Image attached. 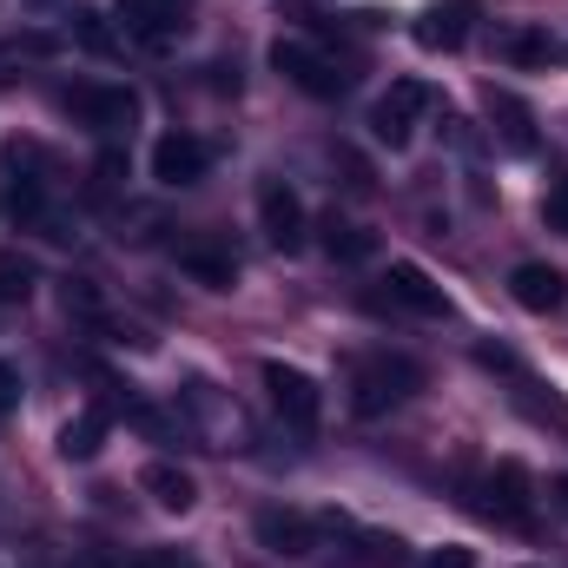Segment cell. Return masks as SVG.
I'll return each instance as SVG.
<instances>
[{"label":"cell","mask_w":568,"mask_h":568,"mask_svg":"<svg viewBox=\"0 0 568 568\" xmlns=\"http://www.w3.org/2000/svg\"><path fill=\"white\" fill-rule=\"evenodd\" d=\"M417 40H424L429 53H456V47L469 40V7L456 0V7H436V13H424V20H417Z\"/></svg>","instance_id":"cell-17"},{"label":"cell","mask_w":568,"mask_h":568,"mask_svg":"<svg viewBox=\"0 0 568 568\" xmlns=\"http://www.w3.org/2000/svg\"><path fill=\"white\" fill-rule=\"evenodd\" d=\"M417 384H424V371H417L410 357L377 351V357H364V364L351 371V410H357V417H390Z\"/></svg>","instance_id":"cell-1"},{"label":"cell","mask_w":568,"mask_h":568,"mask_svg":"<svg viewBox=\"0 0 568 568\" xmlns=\"http://www.w3.org/2000/svg\"><path fill=\"white\" fill-rule=\"evenodd\" d=\"M489 126L503 133L509 152H536V113H529L516 93H489Z\"/></svg>","instance_id":"cell-15"},{"label":"cell","mask_w":568,"mask_h":568,"mask_svg":"<svg viewBox=\"0 0 568 568\" xmlns=\"http://www.w3.org/2000/svg\"><path fill=\"white\" fill-rule=\"evenodd\" d=\"M179 272L199 278L205 291H232L239 284V258L225 245H212V239H192V245H179Z\"/></svg>","instance_id":"cell-13"},{"label":"cell","mask_w":568,"mask_h":568,"mask_svg":"<svg viewBox=\"0 0 568 568\" xmlns=\"http://www.w3.org/2000/svg\"><path fill=\"white\" fill-rule=\"evenodd\" d=\"M133 568H192V562H185L179 549H145V556H140Z\"/></svg>","instance_id":"cell-28"},{"label":"cell","mask_w":568,"mask_h":568,"mask_svg":"<svg viewBox=\"0 0 568 568\" xmlns=\"http://www.w3.org/2000/svg\"><path fill=\"white\" fill-rule=\"evenodd\" d=\"M205 165H212V152H205V140H192V133H165V140L152 145V179L159 185H199Z\"/></svg>","instance_id":"cell-9"},{"label":"cell","mask_w":568,"mask_h":568,"mask_svg":"<svg viewBox=\"0 0 568 568\" xmlns=\"http://www.w3.org/2000/svg\"><path fill=\"white\" fill-rule=\"evenodd\" d=\"M509 297L523 304V311H536V317H549V311H562V297H568V278L556 272V265H516L509 272Z\"/></svg>","instance_id":"cell-11"},{"label":"cell","mask_w":568,"mask_h":568,"mask_svg":"<svg viewBox=\"0 0 568 568\" xmlns=\"http://www.w3.org/2000/svg\"><path fill=\"white\" fill-rule=\"evenodd\" d=\"M272 67H278L297 93H311V100H337L351 87V73H337V60L317 53V47H304V40H278L272 47Z\"/></svg>","instance_id":"cell-3"},{"label":"cell","mask_w":568,"mask_h":568,"mask_svg":"<svg viewBox=\"0 0 568 568\" xmlns=\"http://www.w3.org/2000/svg\"><path fill=\"white\" fill-rule=\"evenodd\" d=\"M503 53H509L516 67H556V53H562V47H556L549 33H509V40H503Z\"/></svg>","instance_id":"cell-20"},{"label":"cell","mask_w":568,"mask_h":568,"mask_svg":"<svg viewBox=\"0 0 568 568\" xmlns=\"http://www.w3.org/2000/svg\"><path fill=\"white\" fill-rule=\"evenodd\" d=\"M357 562H364V568H404L410 556H404V542H397V536H357Z\"/></svg>","instance_id":"cell-21"},{"label":"cell","mask_w":568,"mask_h":568,"mask_svg":"<svg viewBox=\"0 0 568 568\" xmlns=\"http://www.w3.org/2000/svg\"><path fill=\"white\" fill-rule=\"evenodd\" d=\"M556 509L568 516V476H556Z\"/></svg>","instance_id":"cell-29"},{"label":"cell","mask_w":568,"mask_h":568,"mask_svg":"<svg viewBox=\"0 0 568 568\" xmlns=\"http://www.w3.org/2000/svg\"><path fill=\"white\" fill-rule=\"evenodd\" d=\"M73 568H113V562H106V556H80Z\"/></svg>","instance_id":"cell-30"},{"label":"cell","mask_w":568,"mask_h":568,"mask_svg":"<svg viewBox=\"0 0 568 568\" xmlns=\"http://www.w3.org/2000/svg\"><path fill=\"white\" fill-rule=\"evenodd\" d=\"M185 410H192L205 429H239V410H232L212 384H185Z\"/></svg>","instance_id":"cell-19"},{"label":"cell","mask_w":568,"mask_h":568,"mask_svg":"<svg viewBox=\"0 0 568 568\" xmlns=\"http://www.w3.org/2000/svg\"><path fill=\"white\" fill-rule=\"evenodd\" d=\"M483 516H496L503 529H536V483L516 456H503L483 476Z\"/></svg>","instance_id":"cell-2"},{"label":"cell","mask_w":568,"mask_h":568,"mask_svg":"<svg viewBox=\"0 0 568 568\" xmlns=\"http://www.w3.org/2000/svg\"><path fill=\"white\" fill-rule=\"evenodd\" d=\"M542 225L568 239V179H562V185H549V199H542Z\"/></svg>","instance_id":"cell-25"},{"label":"cell","mask_w":568,"mask_h":568,"mask_svg":"<svg viewBox=\"0 0 568 568\" xmlns=\"http://www.w3.org/2000/svg\"><path fill=\"white\" fill-rule=\"evenodd\" d=\"M390 304H404L410 317H449V297H443V284L429 278L424 265H390Z\"/></svg>","instance_id":"cell-12"},{"label":"cell","mask_w":568,"mask_h":568,"mask_svg":"<svg viewBox=\"0 0 568 568\" xmlns=\"http://www.w3.org/2000/svg\"><path fill=\"white\" fill-rule=\"evenodd\" d=\"M33 291V265L27 258H0V297H27Z\"/></svg>","instance_id":"cell-24"},{"label":"cell","mask_w":568,"mask_h":568,"mask_svg":"<svg viewBox=\"0 0 568 568\" xmlns=\"http://www.w3.org/2000/svg\"><path fill=\"white\" fill-rule=\"evenodd\" d=\"M324 252H331L337 265H364V258L377 252V232L357 225V219H337V212H331V219H324Z\"/></svg>","instance_id":"cell-16"},{"label":"cell","mask_w":568,"mask_h":568,"mask_svg":"<svg viewBox=\"0 0 568 568\" xmlns=\"http://www.w3.org/2000/svg\"><path fill=\"white\" fill-rule=\"evenodd\" d=\"M424 568H476V549H463V542H449V549H436Z\"/></svg>","instance_id":"cell-27"},{"label":"cell","mask_w":568,"mask_h":568,"mask_svg":"<svg viewBox=\"0 0 568 568\" xmlns=\"http://www.w3.org/2000/svg\"><path fill=\"white\" fill-rule=\"evenodd\" d=\"M140 489L165 509V516H185V509L199 503V483H192V469H179V463H145Z\"/></svg>","instance_id":"cell-14"},{"label":"cell","mask_w":568,"mask_h":568,"mask_svg":"<svg viewBox=\"0 0 568 568\" xmlns=\"http://www.w3.org/2000/svg\"><path fill=\"white\" fill-rule=\"evenodd\" d=\"M73 33H80V47H93V53H113V33H106V20H100L93 7H80V13H73Z\"/></svg>","instance_id":"cell-22"},{"label":"cell","mask_w":568,"mask_h":568,"mask_svg":"<svg viewBox=\"0 0 568 568\" xmlns=\"http://www.w3.org/2000/svg\"><path fill=\"white\" fill-rule=\"evenodd\" d=\"M424 106H429V87H424V80H397V87L377 100V113H371V133H377V145L404 152V145H410V133H417V120H424Z\"/></svg>","instance_id":"cell-5"},{"label":"cell","mask_w":568,"mask_h":568,"mask_svg":"<svg viewBox=\"0 0 568 568\" xmlns=\"http://www.w3.org/2000/svg\"><path fill=\"white\" fill-rule=\"evenodd\" d=\"M67 113H73L80 126H93L100 140H120V133H133L140 100H133L126 87H67Z\"/></svg>","instance_id":"cell-4"},{"label":"cell","mask_w":568,"mask_h":568,"mask_svg":"<svg viewBox=\"0 0 568 568\" xmlns=\"http://www.w3.org/2000/svg\"><path fill=\"white\" fill-rule=\"evenodd\" d=\"M252 536H258V549H272V556H284V562L317 556V523H311L304 509H258Z\"/></svg>","instance_id":"cell-8"},{"label":"cell","mask_w":568,"mask_h":568,"mask_svg":"<svg viewBox=\"0 0 568 568\" xmlns=\"http://www.w3.org/2000/svg\"><path fill=\"white\" fill-rule=\"evenodd\" d=\"M172 7H179V0H172Z\"/></svg>","instance_id":"cell-31"},{"label":"cell","mask_w":568,"mask_h":568,"mask_svg":"<svg viewBox=\"0 0 568 568\" xmlns=\"http://www.w3.org/2000/svg\"><path fill=\"white\" fill-rule=\"evenodd\" d=\"M7 410H20V371L0 357V417H7Z\"/></svg>","instance_id":"cell-26"},{"label":"cell","mask_w":568,"mask_h":568,"mask_svg":"<svg viewBox=\"0 0 568 568\" xmlns=\"http://www.w3.org/2000/svg\"><path fill=\"white\" fill-rule=\"evenodd\" d=\"M265 390H272V410L284 417V429H297V436L317 429L324 397H317V384H311L304 371H291V364H265Z\"/></svg>","instance_id":"cell-6"},{"label":"cell","mask_w":568,"mask_h":568,"mask_svg":"<svg viewBox=\"0 0 568 568\" xmlns=\"http://www.w3.org/2000/svg\"><path fill=\"white\" fill-rule=\"evenodd\" d=\"M304 199L284 185V179H265L258 185V232H265V245H278V252H297L304 245Z\"/></svg>","instance_id":"cell-7"},{"label":"cell","mask_w":568,"mask_h":568,"mask_svg":"<svg viewBox=\"0 0 568 568\" xmlns=\"http://www.w3.org/2000/svg\"><path fill=\"white\" fill-rule=\"evenodd\" d=\"M120 179H126V159H120V152H100V165H93V199H113Z\"/></svg>","instance_id":"cell-23"},{"label":"cell","mask_w":568,"mask_h":568,"mask_svg":"<svg viewBox=\"0 0 568 568\" xmlns=\"http://www.w3.org/2000/svg\"><path fill=\"white\" fill-rule=\"evenodd\" d=\"M100 443H106V410H87L80 424L60 429V456H67V463H93Z\"/></svg>","instance_id":"cell-18"},{"label":"cell","mask_w":568,"mask_h":568,"mask_svg":"<svg viewBox=\"0 0 568 568\" xmlns=\"http://www.w3.org/2000/svg\"><path fill=\"white\" fill-rule=\"evenodd\" d=\"M120 20H126V40H140V47H172L185 33L172 0H120Z\"/></svg>","instance_id":"cell-10"}]
</instances>
